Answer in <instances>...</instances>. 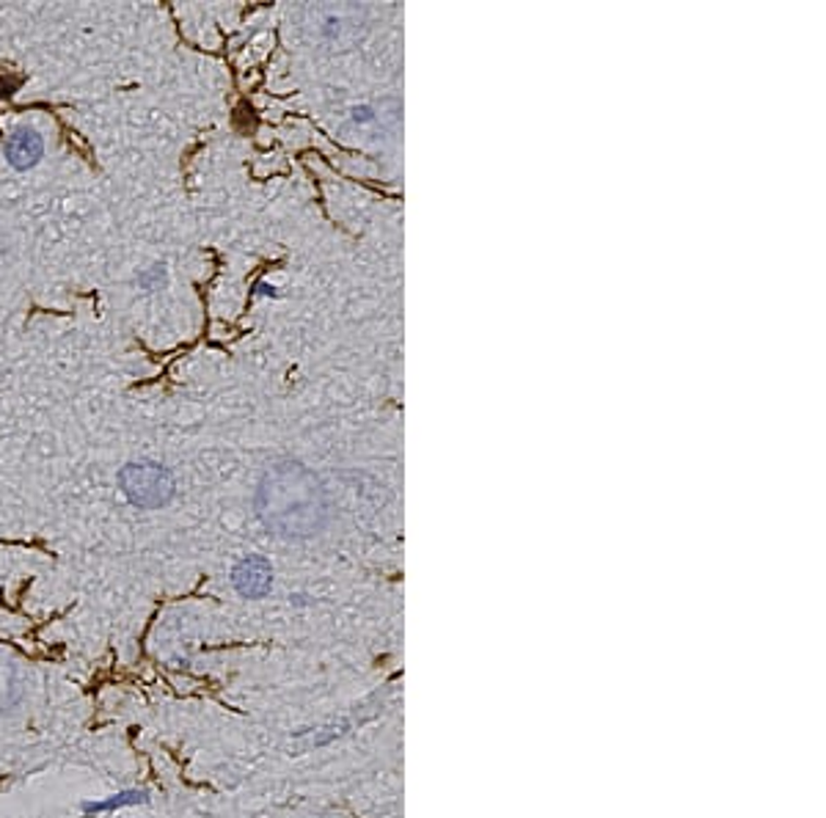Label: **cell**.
I'll list each match as a JSON object with an SVG mask.
<instances>
[{
    "instance_id": "cell-6",
    "label": "cell",
    "mask_w": 826,
    "mask_h": 818,
    "mask_svg": "<svg viewBox=\"0 0 826 818\" xmlns=\"http://www.w3.org/2000/svg\"><path fill=\"white\" fill-rule=\"evenodd\" d=\"M144 799H146L144 791H124V794L111 796V799H106V802H88L83 810L86 813H106V810H117V807H124V805H138V802H144Z\"/></svg>"
},
{
    "instance_id": "cell-3",
    "label": "cell",
    "mask_w": 826,
    "mask_h": 818,
    "mask_svg": "<svg viewBox=\"0 0 826 818\" xmlns=\"http://www.w3.org/2000/svg\"><path fill=\"white\" fill-rule=\"evenodd\" d=\"M234 590L243 598H265L274 587V568L265 557L251 554V557L240 560L238 568L232 570Z\"/></svg>"
},
{
    "instance_id": "cell-4",
    "label": "cell",
    "mask_w": 826,
    "mask_h": 818,
    "mask_svg": "<svg viewBox=\"0 0 826 818\" xmlns=\"http://www.w3.org/2000/svg\"><path fill=\"white\" fill-rule=\"evenodd\" d=\"M41 149H45V146H41V139L34 130H14L7 139V157L14 169L20 171L36 166L41 157Z\"/></svg>"
},
{
    "instance_id": "cell-2",
    "label": "cell",
    "mask_w": 826,
    "mask_h": 818,
    "mask_svg": "<svg viewBox=\"0 0 826 818\" xmlns=\"http://www.w3.org/2000/svg\"><path fill=\"white\" fill-rule=\"evenodd\" d=\"M119 488L130 505L141 507V510H158L174 500L177 482L166 466L141 460V464H127L119 471Z\"/></svg>"
},
{
    "instance_id": "cell-1",
    "label": "cell",
    "mask_w": 826,
    "mask_h": 818,
    "mask_svg": "<svg viewBox=\"0 0 826 818\" xmlns=\"http://www.w3.org/2000/svg\"><path fill=\"white\" fill-rule=\"evenodd\" d=\"M256 516L279 538L301 540L323 532L328 496L320 477L297 460L274 464L256 488Z\"/></svg>"
},
{
    "instance_id": "cell-5",
    "label": "cell",
    "mask_w": 826,
    "mask_h": 818,
    "mask_svg": "<svg viewBox=\"0 0 826 818\" xmlns=\"http://www.w3.org/2000/svg\"><path fill=\"white\" fill-rule=\"evenodd\" d=\"M23 695V686H20V675L14 664H9L7 659H0V714L12 711L20 702Z\"/></svg>"
},
{
    "instance_id": "cell-7",
    "label": "cell",
    "mask_w": 826,
    "mask_h": 818,
    "mask_svg": "<svg viewBox=\"0 0 826 818\" xmlns=\"http://www.w3.org/2000/svg\"><path fill=\"white\" fill-rule=\"evenodd\" d=\"M353 119L355 122H373V108H355L353 111Z\"/></svg>"
}]
</instances>
